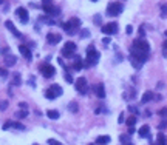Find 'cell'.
I'll list each match as a JSON object with an SVG mask.
<instances>
[{
    "mask_svg": "<svg viewBox=\"0 0 167 145\" xmlns=\"http://www.w3.org/2000/svg\"><path fill=\"white\" fill-rule=\"evenodd\" d=\"M99 51H96L93 46H88L87 48V59H85V66H94V65H98L99 62Z\"/></svg>",
    "mask_w": 167,
    "mask_h": 145,
    "instance_id": "obj_1",
    "label": "cell"
},
{
    "mask_svg": "<svg viewBox=\"0 0 167 145\" xmlns=\"http://www.w3.org/2000/svg\"><path fill=\"white\" fill-rule=\"evenodd\" d=\"M60 27H62L64 31H67V33H70V34H73L78 28H81V20H79L78 17H71L68 22L62 23Z\"/></svg>",
    "mask_w": 167,
    "mask_h": 145,
    "instance_id": "obj_2",
    "label": "cell"
},
{
    "mask_svg": "<svg viewBox=\"0 0 167 145\" xmlns=\"http://www.w3.org/2000/svg\"><path fill=\"white\" fill-rule=\"evenodd\" d=\"M122 11H124V6H122V3H119V2H110L107 5V16L108 17H116Z\"/></svg>",
    "mask_w": 167,
    "mask_h": 145,
    "instance_id": "obj_3",
    "label": "cell"
},
{
    "mask_svg": "<svg viewBox=\"0 0 167 145\" xmlns=\"http://www.w3.org/2000/svg\"><path fill=\"white\" fill-rule=\"evenodd\" d=\"M40 72H42V76L43 77H46V79H50V77H53L54 74H56V68L53 66V65H50V63H43V65H40Z\"/></svg>",
    "mask_w": 167,
    "mask_h": 145,
    "instance_id": "obj_4",
    "label": "cell"
},
{
    "mask_svg": "<svg viewBox=\"0 0 167 145\" xmlns=\"http://www.w3.org/2000/svg\"><path fill=\"white\" fill-rule=\"evenodd\" d=\"M76 53V43L74 42H67L65 46L62 48V56L65 57H73Z\"/></svg>",
    "mask_w": 167,
    "mask_h": 145,
    "instance_id": "obj_5",
    "label": "cell"
},
{
    "mask_svg": "<svg viewBox=\"0 0 167 145\" xmlns=\"http://www.w3.org/2000/svg\"><path fill=\"white\" fill-rule=\"evenodd\" d=\"M76 90L81 93V94H87L88 93V83H87V79L85 77H79L76 80Z\"/></svg>",
    "mask_w": 167,
    "mask_h": 145,
    "instance_id": "obj_6",
    "label": "cell"
},
{
    "mask_svg": "<svg viewBox=\"0 0 167 145\" xmlns=\"http://www.w3.org/2000/svg\"><path fill=\"white\" fill-rule=\"evenodd\" d=\"M118 23L111 22V23H107V25H102V33L107 34V36H111V34H116L118 33Z\"/></svg>",
    "mask_w": 167,
    "mask_h": 145,
    "instance_id": "obj_7",
    "label": "cell"
},
{
    "mask_svg": "<svg viewBox=\"0 0 167 145\" xmlns=\"http://www.w3.org/2000/svg\"><path fill=\"white\" fill-rule=\"evenodd\" d=\"M16 14L19 16V19H20L22 23H28V20H30V14H28V9H27V8L19 6V8L16 9Z\"/></svg>",
    "mask_w": 167,
    "mask_h": 145,
    "instance_id": "obj_8",
    "label": "cell"
},
{
    "mask_svg": "<svg viewBox=\"0 0 167 145\" xmlns=\"http://www.w3.org/2000/svg\"><path fill=\"white\" fill-rule=\"evenodd\" d=\"M19 51H20V54H22L23 57H25L28 62L33 59V53H31V50H30V48H28L27 45H20V46H19Z\"/></svg>",
    "mask_w": 167,
    "mask_h": 145,
    "instance_id": "obj_9",
    "label": "cell"
},
{
    "mask_svg": "<svg viewBox=\"0 0 167 145\" xmlns=\"http://www.w3.org/2000/svg\"><path fill=\"white\" fill-rule=\"evenodd\" d=\"M42 9L45 11V14L46 16H59L60 14V9L57 8V6H53V5H50V6H42Z\"/></svg>",
    "mask_w": 167,
    "mask_h": 145,
    "instance_id": "obj_10",
    "label": "cell"
},
{
    "mask_svg": "<svg viewBox=\"0 0 167 145\" xmlns=\"http://www.w3.org/2000/svg\"><path fill=\"white\" fill-rule=\"evenodd\" d=\"M5 27H6V28H8V30L14 34V37H17V39H22V37H23V36H22V33H20V31H19V30L13 25V22H11V20H6V22H5Z\"/></svg>",
    "mask_w": 167,
    "mask_h": 145,
    "instance_id": "obj_11",
    "label": "cell"
},
{
    "mask_svg": "<svg viewBox=\"0 0 167 145\" xmlns=\"http://www.w3.org/2000/svg\"><path fill=\"white\" fill-rule=\"evenodd\" d=\"M46 40H48V43H51V45H56L62 40V36H59L56 33H48L46 34Z\"/></svg>",
    "mask_w": 167,
    "mask_h": 145,
    "instance_id": "obj_12",
    "label": "cell"
},
{
    "mask_svg": "<svg viewBox=\"0 0 167 145\" xmlns=\"http://www.w3.org/2000/svg\"><path fill=\"white\" fill-rule=\"evenodd\" d=\"M94 93H96V96L99 99H104L105 97V88H104V85L102 83H98V85H94Z\"/></svg>",
    "mask_w": 167,
    "mask_h": 145,
    "instance_id": "obj_13",
    "label": "cell"
},
{
    "mask_svg": "<svg viewBox=\"0 0 167 145\" xmlns=\"http://www.w3.org/2000/svg\"><path fill=\"white\" fill-rule=\"evenodd\" d=\"M130 63L133 65V68H136V69H139L142 65H144L146 62H142L141 59H138V57H135V56H130Z\"/></svg>",
    "mask_w": 167,
    "mask_h": 145,
    "instance_id": "obj_14",
    "label": "cell"
},
{
    "mask_svg": "<svg viewBox=\"0 0 167 145\" xmlns=\"http://www.w3.org/2000/svg\"><path fill=\"white\" fill-rule=\"evenodd\" d=\"M153 97H155V94H153L152 91H146L144 94H142V97H141V104H147V102H150Z\"/></svg>",
    "mask_w": 167,
    "mask_h": 145,
    "instance_id": "obj_15",
    "label": "cell"
},
{
    "mask_svg": "<svg viewBox=\"0 0 167 145\" xmlns=\"http://www.w3.org/2000/svg\"><path fill=\"white\" fill-rule=\"evenodd\" d=\"M149 133H150V127H149V125H142V127L138 130L139 137H149Z\"/></svg>",
    "mask_w": 167,
    "mask_h": 145,
    "instance_id": "obj_16",
    "label": "cell"
},
{
    "mask_svg": "<svg viewBox=\"0 0 167 145\" xmlns=\"http://www.w3.org/2000/svg\"><path fill=\"white\" fill-rule=\"evenodd\" d=\"M50 90L54 93V96H56V97H59V96H62V93H64L62 87H60V85H57V83H53V85L50 87Z\"/></svg>",
    "mask_w": 167,
    "mask_h": 145,
    "instance_id": "obj_17",
    "label": "cell"
},
{
    "mask_svg": "<svg viewBox=\"0 0 167 145\" xmlns=\"http://www.w3.org/2000/svg\"><path fill=\"white\" fill-rule=\"evenodd\" d=\"M16 62H17V57L13 56V54H8L5 57V65L6 66H13V65H16Z\"/></svg>",
    "mask_w": 167,
    "mask_h": 145,
    "instance_id": "obj_18",
    "label": "cell"
},
{
    "mask_svg": "<svg viewBox=\"0 0 167 145\" xmlns=\"http://www.w3.org/2000/svg\"><path fill=\"white\" fill-rule=\"evenodd\" d=\"M96 143L98 145H107V143H110V137L108 136H98L96 137Z\"/></svg>",
    "mask_w": 167,
    "mask_h": 145,
    "instance_id": "obj_19",
    "label": "cell"
},
{
    "mask_svg": "<svg viewBox=\"0 0 167 145\" xmlns=\"http://www.w3.org/2000/svg\"><path fill=\"white\" fill-rule=\"evenodd\" d=\"M156 145H167V137H165V134H162V133L158 134V137H156Z\"/></svg>",
    "mask_w": 167,
    "mask_h": 145,
    "instance_id": "obj_20",
    "label": "cell"
},
{
    "mask_svg": "<svg viewBox=\"0 0 167 145\" xmlns=\"http://www.w3.org/2000/svg\"><path fill=\"white\" fill-rule=\"evenodd\" d=\"M84 66V62H82V59L78 56V57H74V63H73V68L74 69H81Z\"/></svg>",
    "mask_w": 167,
    "mask_h": 145,
    "instance_id": "obj_21",
    "label": "cell"
},
{
    "mask_svg": "<svg viewBox=\"0 0 167 145\" xmlns=\"http://www.w3.org/2000/svg\"><path fill=\"white\" fill-rule=\"evenodd\" d=\"M125 124L129 125V128H133V127H135V124H136V116H130V117H127Z\"/></svg>",
    "mask_w": 167,
    "mask_h": 145,
    "instance_id": "obj_22",
    "label": "cell"
},
{
    "mask_svg": "<svg viewBox=\"0 0 167 145\" xmlns=\"http://www.w3.org/2000/svg\"><path fill=\"white\" fill-rule=\"evenodd\" d=\"M46 116H48L50 119H59V111L57 110H48Z\"/></svg>",
    "mask_w": 167,
    "mask_h": 145,
    "instance_id": "obj_23",
    "label": "cell"
},
{
    "mask_svg": "<svg viewBox=\"0 0 167 145\" xmlns=\"http://www.w3.org/2000/svg\"><path fill=\"white\" fill-rule=\"evenodd\" d=\"M45 97H46V99H48V101H54V99H57V97H56V96H54V93H53V91H51L50 88H48V90H46V91H45Z\"/></svg>",
    "mask_w": 167,
    "mask_h": 145,
    "instance_id": "obj_24",
    "label": "cell"
},
{
    "mask_svg": "<svg viewBox=\"0 0 167 145\" xmlns=\"http://www.w3.org/2000/svg\"><path fill=\"white\" fill-rule=\"evenodd\" d=\"M39 22H45L46 25H56V22L53 20V19H48V17H39Z\"/></svg>",
    "mask_w": 167,
    "mask_h": 145,
    "instance_id": "obj_25",
    "label": "cell"
},
{
    "mask_svg": "<svg viewBox=\"0 0 167 145\" xmlns=\"http://www.w3.org/2000/svg\"><path fill=\"white\" fill-rule=\"evenodd\" d=\"M28 116V110H20V111H16V117L17 119H23Z\"/></svg>",
    "mask_w": 167,
    "mask_h": 145,
    "instance_id": "obj_26",
    "label": "cell"
},
{
    "mask_svg": "<svg viewBox=\"0 0 167 145\" xmlns=\"http://www.w3.org/2000/svg\"><path fill=\"white\" fill-rule=\"evenodd\" d=\"M20 83H22V77H20L19 72H16V76H14V79H13V85H14V87H19Z\"/></svg>",
    "mask_w": 167,
    "mask_h": 145,
    "instance_id": "obj_27",
    "label": "cell"
},
{
    "mask_svg": "<svg viewBox=\"0 0 167 145\" xmlns=\"http://www.w3.org/2000/svg\"><path fill=\"white\" fill-rule=\"evenodd\" d=\"M11 128H16V130H25V125H22V124H19V122H13L11 120Z\"/></svg>",
    "mask_w": 167,
    "mask_h": 145,
    "instance_id": "obj_28",
    "label": "cell"
},
{
    "mask_svg": "<svg viewBox=\"0 0 167 145\" xmlns=\"http://www.w3.org/2000/svg\"><path fill=\"white\" fill-rule=\"evenodd\" d=\"M64 79H65L68 83H73V82H74V80H73V76H71L68 71H67V72H64Z\"/></svg>",
    "mask_w": 167,
    "mask_h": 145,
    "instance_id": "obj_29",
    "label": "cell"
},
{
    "mask_svg": "<svg viewBox=\"0 0 167 145\" xmlns=\"http://www.w3.org/2000/svg\"><path fill=\"white\" fill-rule=\"evenodd\" d=\"M68 108H70V111H71V113H76L79 107H78V104H76V102H70V105H68Z\"/></svg>",
    "mask_w": 167,
    "mask_h": 145,
    "instance_id": "obj_30",
    "label": "cell"
},
{
    "mask_svg": "<svg viewBox=\"0 0 167 145\" xmlns=\"http://www.w3.org/2000/svg\"><path fill=\"white\" fill-rule=\"evenodd\" d=\"M167 17V5H162L161 6V19H165Z\"/></svg>",
    "mask_w": 167,
    "mask_h": 145,
    "instance_id": "obj_31",
    "label": "cell"
},
{
    "mask_svg": "<svg viewBox=\"0 0 167 145\" xmlns=\"http://www.w3.org/2000/svg\"><path fill=\"white\" fill-rule=\"evenodd\" d=\"M94 23H96V25H102V17H101V14H96L94 16Z\"/></svg>",
    "mask_w": 167,
    "mask_h": 145,
    "instance_id": "obj_32",
    "label": "cell"
},
{
    "mask_svg": "<svg viewBox=\"0 0 167 145\" xmlns=\"http://www.w3.org/2000/svg\"><path fill=\"white\" fill-rule=\"evenodd\" d=\"M165 36H167V33H165ZM162 56L167 59V40L162 43Z\"/></svg>",
    "mask_w": 167,
    "mask_h": 145,
    "instance_id": "obj_33",
    "label": "cell"
},
{
    "mask_svg": "<svg viewBox=\"0 0 167 145\" xmlns=\"http://www.w3.org/2000/svg\"><path fill=\"white\" fill-rule=\"evenodd\" d=\"M8 108V102L6 101H0V111H5Z\"/></svg>",
    "mask_w": 167,
    "mask_h": 145,
    "instance_id": "obj_34",
    "label": "cell"
},
{
    "mask_svg": "<svg viewBox=\"0 0 167 145\" xmlns=\"http://www.w3.org/2000/svg\"><path fill=\"white\" fill-rule=\"evenodd\" d=\"M159 116L161 117H167V107H164V108L159 110Z\"/></svg>",
    "mask_w": 167,
    "mask_h": 145,
    "instance_id": "obj_35",
    "label": "cell"
},
{
    "mask_svg": "<svg viewBox=\"0 0 167 145\" xmlns=\"http://www.w3.org/2000/svg\"><path fill=\"white\" fill-rule=\"evenodd\" d=\"M158 128H159V130H164V128H167V120H165V119H164V120H161V124L158 125Z\"/></svg>",
    "mask_w": 167,
    "mask_h": 145,
    "instance_id": "obj_36",
    "label": "cell"
},
{
    "mask_svg": "<svg viewBox=\"0 0 167 145\" xmlns=\"http://www.w3.org/2000/svg\"><path fill=\"white\" fill-rule=\"evenodd\" d=\"M118 124H125V119H124V113H121V114H119V117H118Z\"/></svg>",
    "mask_w": 167,
    "mask_h": 145,
    "instance_id": "obj_37",
    "label": "cell"
},
{
    "mask_svg": "<svg viewBox=\"0 0 167 145\" xmlns=\"http://www.w3.org/2000/svg\"><path fill=\"white\" fill-rule=\"evenodd\" d=\"M48 143H50V145H64V143H60V142L56 140V139H48Z\"/></svg>",
    "mask_w": 167,
    "mask_h": 145,
    "instance_id": "obj_38",
    "label": "cell"
},
{
    "mask_svg": "<svg viewBox=\"0 0 167 145\" xmlns=\"http://www.w3.org/2000/svg\"><path fill=\"white\" fill-rule=\"evenodd\" d=\"M138 33H139V39H142L146 36V31H144V27H141L139 30H138Z\"/></svg>",
    "mask_w": 167,
    "mask_h": 145,
    "instance_id": "obj_39",
    "label": "cell"
},
{
    "mask_svg": "<svg viewBox=\"0 0 167 145\" xmlns=\"http://www.w3.org/2000/svg\"><path fill=\"white\" fill-rule=\"evenodd\" d=\"M53 5V0H42V6H50Z\"/></svg>",
    "mask_w": 167,
    "mask_h": 145,
    "instance_id": "obj_40",
    "label": "cell"
},
{
    "mask_svg": "<svg viewBox=\"0 0 167 145\" xmlns=\"http://www.w3.org/2000/svg\"><path fill=\"white\" fill-rule=\"evenodd\" d=\"M81 36H82V37H90V31H88V30H82Z\"/></svg>",
    "mask_w": 167,
    "mask_h": 145,
    "instance_id": "obj_41",
    "label": "cell"
},
{
    "mask_svg": "<svg viewBox=\"0 0 167 145\" xmlns=\"http://www.w3.org/2000/svg\"><path fill=\"white\" fill-rule=\"evenodd\" d=\"M0 76H2V77H6V76H8V69H0Z\"/></svg>",
    "mask_w": 167,
    "mask_h": 145,
    "instance_id": "obj_42",
    "label": "cell"
},
{
    "mask_svg": "<svg viewBox=\"0 0 167 145\" xmlns=\"http://www.w3.org/2000/svg\"><path fill=\"white\" fill-rule=\"evenodd\" d=\"M19 107H20V108H23V110H27V108H28V104H27V102H20V104H19Z\"/></svg>",
    "mask_w": 167,
    "mask_h": 145,
    "instance_id": "obj_43",
    "label": "cell"
},
{
    "mask_svg": "<svg viewBox=\"0 0 167 145\" xmlns=\"http://www.w3.org/2000/svg\"><path fill=\"white\" fill-rule=\"evenodd\" d=\"M129 110H130V111H132V113H133V114H138V113H139V111H138V108H136V107H129Z\"/></svg>",
    "mask_w": 167,
    "mask_h": 145,
    "instance_id": "obj_44",
    "label": "cell"
},
{
    "mask_svg": "<svg viewBox=\"0 0 167 145\" xmlns=\"http://www.w3.org/2000/svg\"><path fill=\"white\" fill-rule=\"evenodd\" d=\"M8 128H11V120H8V122L3 125V130H8Z\"/></svg>",
    "mask_w": 167,
    "mask_h": 145,
    "instance_id": "obj_45",
    "label": "cell"
},
{
    "mask_svg": "<svg viewBox=\"0 0 167 145\" xmlns=\"http://www.w3.org/2000/svg\"><path fill=\"white\" fill-rule=\"evenodd\" d=\"M0 53H2V54H6V56H8L9 50H8V48H2V50H0Z\"/></svg>",
    "mask_w": 167,
    "mask_h": 145,
    "instance_id": "obj_46",
    "label": "cell"
},
{
    "mask_svg": "<svg viewBox=\"0 0 167 145\" xmlns=\"http://www.w3.org/2000/svg\"><path fill=\"white\" fill-rule=\"evenodd\" d=\"M132 31H133V28H132V27L129 25V27L125 28V33H127V34H132Z\"/></svg>",
    "mask_w": 167,
    "mask_h": 145,
    "instance_id": "obj_47",
    "label": "cell"
},
{
    "mask_svg": "<svg viewBox=\"0 0 167 145\" xmlns=\"http://www.w3.org/2000/svg\"><path fill=\"white\" fill-rule=\"evenodd\" d=\"M161 99H162V96H159V94L155 96V101H161Z\"/></svg>",
    "mask_w": 167,
    "mask_h": 145,
    "instance_id": "obj_48",
    "label": "cell"
},
{
    "mask_svg": "<svg viewBox=\"0 0 167 145\" xmlns=\"http://www.w3.org/2000/svg\"><path fill=\"white\" fill-rule=\"evenodd\" d=\"M135 133V128H129V134H133Z\"/></svg>",
    "mask_w": 167,
    "mask_h": 145,
    "instance_id": "obj_49",
    "label": "cell"
},
{
    "mask_svg": "<svg viewBox=\"0 0 167 145\" xmlns=\"http://www.w3.org/2000/svg\"><path fill=\"white\" fill-rule=\"evenodd\" d=\"M124 145H133V143H132V142H129V143H124Z\"/></svg>",
    "mask_w": 167,
    "mask_h": 145,
    "instance_id": "obj_50",
    "label": "cell"
},
{
    "mask_svg": "<svg viewBox=\"0 0 167 145\" xmlns=\"http://www.w3.org/2000/svg\"><path fill=\"white\" fill-rule=\"evenodd\" d=\"M91 2H98V0H91Z\"/></svg>",
    "mask_w": 167,
    "mask_h": 145,
    "instance_id": "obj_51",
    "label": "cell"
},
{
    "mask_svg": "<svg viewBox=\"0 0 167 145\" xmlns=\"http://www.w3.org/2000/svg\"><path fill=\"white\" fill-rule=\"evenodd\" d=\"M33 145H37V143H33Z\"/></svg>",
    "mask_w": 167,
    "mask_h": 145,
    "instance_id": "obj_52",
    "label": "cell"
},
{
    "mask_svg": "<svg viewBox=\"0 0 167 145\" xmlns=\"http://www.w3.org/2000/svg\"><path fill=\"white\" fill-rule=\"evenodd\" d=\"M90 145H93V143H90Z\"/></svg>",
    "mask_w": 167,
    "mask_h": 145,
    "instance_id": "obj_53",
    "label": "cell"
}]
</instances>
